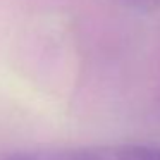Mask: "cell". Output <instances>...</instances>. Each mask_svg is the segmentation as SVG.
I'll use <instances>...</instances> for the list:
<instances>
[{
    "label": "cell",
    "instance_id": "obj_1",
    "mask_svg": "<svg viewBox=\"0 0 160 160\" xmlns=\"http://www.w3.org/2000/svg\"><path fill=\"white\" fill-rule=\"evenodd\" d=\"M55 160H160L158 145H97L60 153Z\"/></svg>",
    "mask_w": 160,
    "mask_h": 160
}]
</instances>
